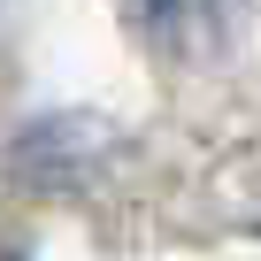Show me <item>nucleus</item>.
Instances as JSON below:
<instances>
[{"instance_id":"f257e3e1","label":"nucleus","mask_w":261,"mask_h":261,"mask_svg":"<svg viewBox=\"0 0 261 261\" xmlns=\"http://www.w3.org/2000/svg\"><path fill=\"white\" fill-rule=\"evenodd\" d=\"M246 8L253 0H123L130 31L162 62H215V54H230Z\"/></svg>"}]
</instances>
